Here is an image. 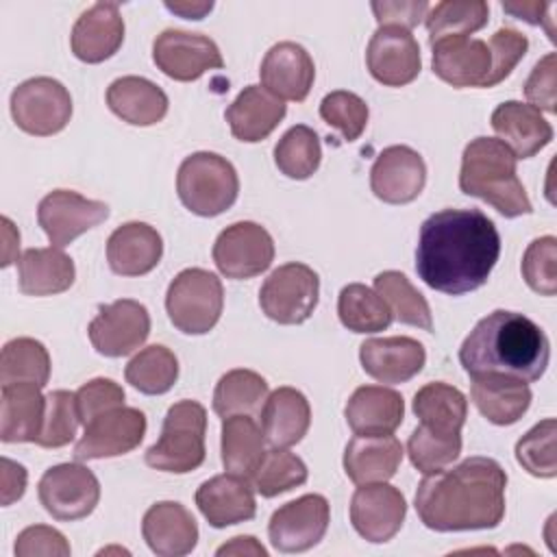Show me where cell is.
Returning a JSON list of instances; mask_svg holds the SVG:
<instances>
[{"mask_svg": "<svg viewBox=\"0 0 557 557\" xmlns=\"http://www.w3.org/2000/svg\"><path fill=\"white\" fill-rule=\"evenodd\" d=\"M500 255V235L479 209H442L418 235L416 272L435 292L461 296L485 285Z\"/></svg>", "mask_w": 557, "mask_h": 557, "instance_id": "1", "label": "cell"}, {"mask_svg": "<svg viewBox=\"0 0 557 557\" xmlns=\"http://www.w3.org/2000/svg\"><path fill=\"white\" fill-rule=\"evenodd\" d=\"M507 474L492 457H468L453 468L424 474L416 490V511L426 529H494L505 516Z\"/></svg>", "mask_w": 557, "mask_h": 557, "instance_id": "2", "label": "cell"}, {"mask_svg": "<svg viewBox=\"0 0 557 557\" xmlns=\"http://www.w3.org/2000/svg\"><path fill=\"white\" fill-rule=\"evenodd\" d=\"M548 359L546 333L524 313L507 309L481 318L459 348V361L470 376L494 372L533 383L546 372Z\"/></svg>", "mask_w": 557, "mask_h": 557, "instance_id": "3", "label": "cell"}, {"mask_svg": "<svg viewBox=\"0 0 557 557\" xmlns=\"http://www.w3.org/2000/svg\"><path fill=\"white\" fill-rule=\"evenodd\" d=\"M516 154L496 137L472 139L461 154L459 189L481 198L505 218L533 211L524 185L516 172Z\"/></svg>", "mask_w": 557, "mask_h": 557, "instance_id": "4", "label": "cell"}, {"mask_svg": "<svg viewBox=\"0 0 557 557\" xmlns=\"http://www.w3.org/2000/svg\"><path fill=\"white\" fill-rule=\"evenodd\" d=\"M207 431V411L196 400L174 403L165 418L159 440L146 450L144 459L150 468L161 472L187 474L202 466Z\"/></svg>", "mask_w": 557, "mask_h": 557, "instance_id": "5", "label": "cell"}, {"mask_svg": "<svg viewBox=\"0 0 557 557\" xmlns=\"http://www.w3.org/2000/svg\"><path fill=\"white\" fill-rule=\"evenodd\" d=\"M176 191L191 213L213 218L235 205L239 178L228 159L218 152L200 150L185 157L178 165Z\"/></svg>", "mask_w": 557, "mask_h": 557, "instance_id": "6", "label": "cell"}, {"mask_svg": "<svg viewBox=\"0 0 557 557\" xmlns=\"http://www.w3.org/2000/svg\"><path fill=\"white\" fill-rule=\"evenodd\" d=\"M224 307L222 281L202 268L181 270L165 294V311L170 322L185 335L209 333Z\"/></svg>", "mask_w": 557, "mask_h": 557, "instance_id": "7", "label": "cell"}, {"mask_svg": "<svg viewBox=\"0 0 557 557\" xmlns=\"http://www.w3.org/2000/svg\"><path fill=\"white\" fill-rule=\"evenodd\" d=\"M320 298V278L300 261L278 265L259 289L261 311L278 324H300L311 318Z\"/></svg>", "mask_w": 557, "mask_h": 557, "instance_id": "8", "label": "cell"}, {"mask_svg": "<svg viewBox=\"0 0 557 557\" xmlns=\"http://www.w3.org/2000/svg\"><path fill=\"white\" fill-rule=\"evenodd\" d=\"M11 115L24 133L48 137L67 126L72 117V96L61 81L35 76L13 89Z\"/></svg>", "mask_w": 557, "mask_h": 557, "instance_id": "9", "label": "cell"}, {"mask_svg": "<svg viewBox=\"0 0 557 557\" xmlns=\"http://www.w3.org/2000/svg\"><path fill=\"white\" fill-rule=\"evenodd\" d=\"M44 509L61 522L87 518L100 500V483L83 463H59L44 472L37 485Z\"/></svg>", "mask_w": 557, "mask_h": 557, "instance_id": "10", "label": "cell"}, {"mask_svg": "<svg viewBox=\"0 0 557 557\" xmlns=\"http://www.w3.org/2000/svg\"><path fill=\"white\" fill-rule=\"evenodd\" d=\"M274 261V239L257 222L244 220L226 226L213 244V263L226 278H252Z\"/></svg>", "mask_w": 557, "mask_h": 557, "instance_id": "11", "label": "cell"}, {"mask_svg": "<svg viewBox=\"0 0 557 557\" xmlns=\"http://www.w3.org/2000/svg\"><path fill=\"white\" fill-rule=\"evenodd\" d=\"M152 61L170 78L189 83L209 70L224 67L218 44L200 33L165 28L152 41Z\"/></svg>", "mask_w": 557, "mask_h": 557, "instance_id": "12", "label": "cell"}, {"mask_svg": "<svg viewBox=\"0 0 557 557\" xmlns=\"http://www.w3.org/2000/svg\"><path fill=\"white\" fill-rule=\"evenodd\" d=\"M329 520V500L322 494H302L272 513L268 535L281 553H305L324 537Z\"/></svg>", "mask_w": 557, "mask_h": 557, "instance_id": "13", "label": "cell"}, {"mask_svg": "<svg viewBox=\"0 0 557 557\" xmlns=\"http://www.w3.org/2000/svg\"><path fill=\"white\" fill-rule=\"evenodd\" d=\"M87 335L100 355L126 357L148 339L150 313L141 302L120 298L98 309V315L87 326Z\"/></svg>", "mask_w": 557, "mask_h": 557, "instance_id": "14", "label": "cell"}, {"mask_svg": "<svg viewBox=\"0 0 557 557\" xmlns=\"http://www.w3.org/2000/svg\"><path fill=\"white\" fill-rule=\"evenodd\" d=\"M146 435V416L137 407H115L85 424L83 437L74 446L78 461L120 457L135 450Z\"/></svg>", "mask_w": 557, "mask_h": 557, "instance_id": "15", "label": "cell"}, {"mask_svg": "<svg viewBox=\"0 0 557 557\" xmlns=\"http://www.w3.org/2000/svg\"><path fill=\"white\" fill-rule=\"evenodd\" d=\"M107 218V202L89 200L72 189H54L46 194L37 207V222L54 248H65Z\"/></svg>", "mask_w": 557, "mask_h": 557, "instance_id": "16", "label": "cell"}, {"mask_svg": "<svg viewBox=\"0 0 557 557\" xmlns=\"http://www.w3.org/2000/svg\"><path fill=\"white\" fill-rule=\"evenodd\" d=\"M405 516L407 503L403 492L385 481L363 483L350 498V522L372 544L389 542L400 531Z\"/></svg>", "mask_w": 557, "mask_h": 557, "instance_id": "17", "label": "cell"}, {"mask_svg": "<svg viewBox=\"0 0 557 557\" xmlns=\"http://www.w3.org/2000/svg\"><path fill=\"white\" fill-rule=\"evenodd\" d=\"M366 65L372 78L381 85H409L422 70L420 46L411 30L398 26H379L366 50Z\"/></svg>", "mask_w": 557, "mask_h": 557, "instance_id": "18", "label": "cell"}, {"mask_svg": "<svg viewBox=\"0 0 557 557\" xmlns=\"http://www.w3.org/2000/svg\"><path fill=\"white\" fill-rule=\"evenodd\" d=\"M424 183V159L403 144L383 148L370 170L372 194L387 205H407L416 200L422 194Z\"/></svg>", "mask_w": 557, "mask_h": 557, "instance_id": "19", "label": "cell"}, {"mask_svg": "<svg viewBox=\"0 0 557 557\" xmlns=\"http://www.w3.org/2000/svg\"><path fill=\"white\" fill-rule=\"evenodd\" d=\"M259 78L263 89H268L278 100L302 102L311 91L315 65L311 54L300 44L278 41L265 52Z\"/></svg>", "mask_w": 557, "mask_h": 557, "instance_id": "20", "label": "cell"}, {"mask_svg": "<svg viewBox=\"0 0 557 557\" xmlns=\"http://www.w3.org/2000/svg\"><path fill=\"white\" fill-rule=\"evenodd\" d=\"M359 361L366 374L379 383H407L426 363L424 346L407 335L372 337L359 346Z\"/></svg>", "mask_w": 557, "mask_h": 557, "instance_id": "21", "label": "cell"}, {"mask_svg": "<svg viewBox=\"0 0 557 557\" xmlns=\"http://www.w3.org/2000/svg\"><path fill=\"white\" fill-rule=\"evenodd\" d=\"M433 50V74L444 83L461 87H483L492 57L483 39L474 37H444L431 44Z\"/></svg>", "mask_w": 557, "mask_h": 557, "instance_id": "22", "label": "cell"}, {"mask_svg": "<svg viewBox=\"0 0 557 557\" xmlns=\"http://www.w3.org/2000/svg\"><path fill=\"white\" fill-rule=\"evenodd\" d=\"M196 505L213 529L252 520L257 513L255 487L250 479L231 472L205 481L196 490Z\"/></svg>", "mask_w": 557, "mask_h": 557, "instance_id": "23", "label": "cell"}, {"mask_svg": "<svg viewBox=\"0 0 557 557\" xmlns=\"http://www.w3.org/2000/svg\"><path fill=\"white\" fill-rule=\"evenodd\" d=\"M122 41L124 17L115 2H96L85 9L70 35L74 57L85 63H102L120 50Z\"/></svg>", "mask_w": 557, "mask_h": 557, "instance_id": "24", "label": "cell"}, {"mask_svg": "<svg viewBox=\"0 0 557 557\" xmlns=\"http://www.w3.org/2000/svg\"><path fill=\"white\" fill-rule=\"evenodd\" d=\"M141 535L154 555L183 557L196 548L198 524L181 503L161 500L144 513Z\"/></svg>", "mask_w": 557, "mask_h": 557, "instance_id": "25", "label": "cell"}, {"mask_svg": "<svg viewBox=\"0 0 557 557\" xmlns=\"http://www.w3.org/2000/svg\"><path fill=\"white\" fill-rule=\"evenodd\" d=\"M490 122L498 139L516 154V159H531L553 139V126L544 115L520 100L500 102L492 111Z\"/></svg>", "mask_w": 557, "mask_h": 557, "instance_id": "26", "label": "cell"}, {"mask_svg": "<svg viewBox=\"0 0 557 557\" xmlns=\"http://www.w3.org/2000/svg\"><path fill=\"white\" fill-rule=\"evenodd\" d=\"M163 255L159 231L146 222H126L107 239L109 268L120 276H141L157 268Z\"/></svg>", "mask_w": 557, "mask_h": 557, "instance_id": "27", "label": "cell"}, {"mask_svg": "<svg viewBox=\"0 0 557 557\" xmlns=\"http://www.w3.org/2000/svg\"><path fill=\"white\" fill-rule=\"evenodd\" d=\"M344 418L355 435H389L403 424L405 400L396 389L361 385L350 394Z\"/></svg>", "mask_w": 557, "mask_h": 557, "instance_id": "28", "label": "cell"}, {"mask_svg": "<svg viewBox=\"0 0 557 557\" xmlns=\"http://www.w3.org/2000/svg\"><path fill=\"white\" fill-rule=\"evenodd\" d=\"M470 396L481 416L498 426L518 422L531 405V387L527 381L507 374H474Z\"/></svg>", "mask_w": 557, "mask_h": 557, "instance_id": "29", "label": "cell"}, {"mask_svg": "<svg viewBox=\"0 0 557 557\" xmlns=\"http://www.w3.org/2000/svg\"><path fill=\"white\" fill-rule=\"evenodd\" d=\"M287 107L261 85L244 87L228 104L224 117L235 139L255 144L265 139L285 117Z\"/></svg>", "mask_w": 557, "mask_h": 557, "instance_id": "30", "label": "cell"}, {"mask_svg": "<svg viewBox=\"0 0 557 557\" xmlns=\"http://www.w3.org/2000/svg\"><path fill=\"white\" fill-rule=\"evenodd\" d=\"M311 424V407L296 387H276L261 407L263 437L272 448H289L298 444Z\"/></svg>", "mask_w": 557, "mask_h": 557, "instance_id": "31", "label": "cell"}, {"mask_svg": "<svg viewBox=\"0 0 557 557\" xmlns=\"http://www.w3.org/2000/svg\"><path fill=\"white\" fill-rule=\"evenodd\" d=\"M403 444L389 435H355L344 450V472L357 483H379L396 474L403 461Z\"/></svg>", "mask_w": 557, "mask_h": 557, "instance_id": "32", "label": "cell"}, {"mask_svg": "<svg viewBox=\"0 0 557 557\" xmlns=\"http://www.w3.org/2000/svg\"><path fill=\"white\" fill-rule=\"evenodd\" d=\"M46 396L35 383L2 385L0 400V440L4 444L37 442L44 424Z\"/></svg>", "mask_w": 557, "mask_h": 557, "instance_id": "33", "label": "cell"}, {"mask_svg": "<svg viewBox=\"0 0 557 557\" xmlns=\"http://www.w3.org/2000/svg\"><path fill=\"white\" fill-rule=\"evenodd\" d=\"M109 109L133 126H152L168 113L165 91L144 76H120L107 89Z\"/></svg>", "mask_w": 557, "mask_h": 557, "instance_id": "34", "label": "cell"}, {"mask_svg": "<svg viewBox=\"0 0 557 557\" xmlns=\"http://www.w3.org/2000/svg\"><path fill=\"white\" fill-rule=\"evenodd\" d=\"M74 261L61 248H28L17 259V283L26 296H52L72 287Z\"/></svg>", "mask_w": 557, "mask_h": 557, "instance_id": "35", "label": "cell"}, {"mask_svg": "<svg viewBox=\"0 0 557 557\" xmlns=\"http://www.w3.org/2000/svg\"><path fill=\"white\" fill-rule=\"evenodd\" d=\"M413 413L420 424L437 435H461L468 416V400L461 389L435 381L420 387L413 396Z\"/></svg>", "mask_w": 557, "mask_h": 557, "instance_id": "36", "label": "cell"}, {"mask_svg": "<svg viewBox=\"0 0 557 557\" xmlns=\"http://www.w3.org/2000/svg\"><path fill=\"white\" fill-rule=\"evenodd\" d=\"M263 429L248 413H237L222 418V466L226 472L250 479L257 466L261 463L263 448Z\"/></svg>", "mask_w": 557, "mask_h": 557, "instance_id": "37", "label": "cell"}, {"mask_svg": "<svg viewBox=\"0 0 557 557\" xmlns=\"http://www.w3.org/2000/svg\"><path fill=\"white\" fill-rule=\"evenodd\" d=\"M268 398V381L255 370L235 368L220 376L213 392V411L220 418L261 411Z\"/></svg>", "mask_w": 557, "mask_h": 557, "instance_id": "38", "label": "cell"}, {"mask_svg": "<svg viewBox=\"0 0 557 557\" xmlns=\"http://www.w3.org/2000/svg\"><path fill=\"white\" fill-rule=\"evenodd\" d=\"M339 322L352 333H379L385 331L394 315L387 302L363 283H348L337 298Z\"/></svg>", "mask_w": 557, "mask_h": 557, "instance_id": "39", "label": "cell"}, {"mask_svg": "<svg viewBox=\"0 0 557 557\" xmlns=\"http://www.w3.org/2000/svg\"><path fill=\"white\" fill-rule=\"evenodd\" d=\"M374 292L387 302L392 315L422 331H433V315L426 298L398 270H385L374 276Z\"/></svg>", "mask_w": 557, "mask_h": 557, "instance_id": "40", "label": "cell"}, {"mask_svg": "<svg viewBox=\"0 0 557 557\" xmlns=\"http://www.w3.org/2000/svg\"><path fill=\"white\" fill-rule=\"evenodd\" d=\"M490 7L483 0H444L429 9L424 22L429 44L444 37H470L487 24Z\"/></svg>", "mask_w": 557, "mask_h": 557, "instance_id": "41", "label": "cell"}, {"mask_svg": "<svg viewBox=\"0 0 557 557\" xmlns=\"http://www.w3.org/2000/svg\"><path fill=\"white\" fill-rule=\"evenodd\" d=\"M126 381L148 396H159L172 389L178 379V359L176 355L161 346L152 344L141 348L124 370Z\"/></svg>", "mask_w": 557, "mask_h": 557, "instance_id": "42", "label": "cell"}, {"mask_svg": "<svg viewBox=\"0 0 557 557\" xmlns=\"http://www.w3.org/2000/svg\"><path fill=\"white\" fill-rule=\"evenodd\" d=\"M50 379V355L33 337H15L4 344L0 355V383H35L44 387Z\"/></svg>", "mask_w": 557, "mask_h": 557, "instance_id": "43", "label": "cell"}, {"mask_svg": "<svg viewBox=\"0 0 557 557\" xmlns=\"http://www.w3.org/2000/svg\"><path fill=\"white\" fill-rule=\"evenodd\" d=\"M322 161V146L318 133L307 124L292 126L274 146V163L281 174L294 181L313 176Z\"/></svg>", "mask_w": 557, "mask_h": 557, "instance_id": "44", "label": "cell"}, {"mask_svg": "<svg viewBox=\"0 0 557 557\" xmlns=\"http://www.w3.org/2000/svg\"><path fill=\"white\" fill-rule=\"evenodd\" d=\"M309 476V470L305 461L289 453L287 448H272L265 450L261 463L250 476V483L257 494L263 498H274L283 492H289L298 485H302Z\"/></svg>", "mask_w": 557, "mask_h": 557, "instance_id": "45", "label": "cell"}, {"mask_svg": "<svg viewBox=\"0 0 557 557\" xmlns=\"http://www.w3.org/2000/svg\"><path fill=\"white\" fill-rule=\"evenodd\" d=\"M557 420L546 418L529 429L516 444L518 463L533 476L553 479L557 476V455H555Z\"/></svg>", "mask_w": 557, "mask_h": 557, "instance_id": "46", "label": "cell"}, {"mask_svg": "<svg viewBox=\"0 0 557 557\" xmlns=\"http://www.w3.org/2000/svg\"><path fill=\"white\" fill-rule=\"evenodd\" d=\"M81 424L76 409V394L67 389H54L46 396V411L37 446L41 448H61L70 444Z\"/></svg>", "mask_w": 557, "mask_h": 557, "instance_id": "47", "label": "cell"}, {"mask_svg": "<svg viewBox=\"0 0 557 557\" xmlns=\"http://www.w3.org/2000/svg\"><path fill=\"white\" fill-rule=\"evenodd\" d=\"M461 453V435H437L422 424L413 429L407 442V455L422 474L437 472L450 466Z\"/></svg>", "mask_w": 557, "mask_h": 557, "instance_id": "48", "label": "cell"}, {"mask_svg": "<svg viewBox=\"0 0 557 557\" xmlns=\"http://www.w3.org/2000/svg\"><path fill=\"white\" fill-rule=\"evenodd\" d=\"M320 117L329 126L337 128L346 141H355L368 126L370 109L361 96L346 89H337L322 98Z\"/></svg>", "mask_w": 557, "mask_h": 557, "instance_id": "49", "label": "cell"}, {"mask_svg": "<svg viewBox=\"0 0 557 557\" xmlns=\"http://www.w3.org/2000/svg\"><path fill=\"white\" fill-rule=\"evenodd\" d=\"M522 276L527 285L542 294L555 296L557 292V239L553 235H544L533 239L522 257Z\"/></svg>", "mask_w": 557, "mask_h": 557, "instance_id": "50", "label": "cell"}, {"mask_svg": "<svg viewBox=\"0 0 557 557\" xmlns=\"http://www.w3.org/2000/svg\"><path fill=\"white\" fill-rule=\"evenodd\" d=\"M490 57H492V67H490V76L485 81L483 87H494L498 83H503L511 70L520 63V59L527 54L529 50V39L518 33L516 28H498L492 39H490Z\"/></svg>", "mask_w": 557, "mask_h": 557, "instance_id": "51", "label": "cell"}, {"mask_svg": "<svg viewBox=\"0 0 557 557\" xmlns=\"http://www.w3.org/2000/svg\"><path fill=\"white\" fill-rule=\"evenodd\" d=\"M124 405V389L113 379H91L76 392V409L83 424L91 422L96 416L122 407Z\"/></svg>", "mask_w": 557, "mask_h": 557, "instance_id": "52", "label": "cell"}, {"mask_svg": "<svg viewBox=\"0 0 557 557\" xmlns=\"http://www.w3.org/2000/svg\"><path fill=\"white\" fill-rule=\"evenodd\" d=\"M13 550L17 557H67L72 548L61 531L48 524H33L17 533Z\"/></svg>", "mask_w": 557, "mask_h": 557, "instance_id": "53", "label": "cell"}, {"mask_svg": "<svg viewBox=\"0 0 557 557\" xmlns=\"http://www.w3.org/2000/svg\"><path fill=\"white\" fill-rule=\"evenodd\" d=\"M555 74H557V54L548 52L546 57H542L527 83H524V96L531 102V107H535L537 111H548L555 113L557 111V96H555Z\"/></svg>", "mask_w": 557, "mask_h": 557, "instance_id": "54", "label": "cell"}, {"mask_svg": "<svg viewBox=\"0 0 557 557\" xmlns=\"http://www.w3.org/2000/svg\"><path fill=\"white\" fill-rule=\"evenodd\" d=\"M370 7L379 26H398L405 30L418 26L431 9V4L424 0L420 2L418 0H396V2L383 0V2H372Z\"/></svg>", "mask_w": 557, "mask_h": 557, "instance_id": "55", "label": "cell"}, {"mask_svg": "<svg viewBox=\"0 0 557 557\" xmlns=\"http://www.w3.org/2000/svg\"><path fill=\"white\" fill-rule=\"evenodd\" d=\"M555 4L550 2H529V0H518V2H503V11L518 17V20H524L533 26H544L550 41H555V28H553V17L548 15V11H553Z\"/></svg>", "mask_w": 557, "mask_h": 557, "instance_id": "56", "label": "cell"}, {"mask_svg": "<svg viewBox=\"0 0 557 557\" xmlns=\"http://www.w3.org/2000/svg\"><path fill=\"white\" fill-rule=\"evenodd\" d=\"M0 463H2V505L9 507L11 503L24 496L28 474L22 463L11 461L9 457H2Z\"/></svg>", "mask_w": 557, "mask_h": 557, "instance_id": "57", "label": "cell"}, {"mask_svg": "<svg viewBox=\"0 0 557 557\" xmlns=\"http://www.w3.org/2000/svg\"><path fill=\"white\" fill-rule=\"evenodd\" d=\"M215 553L218 555H257V557L268 555V550L252 535H237L228 544H222Z\"/></svg>", "mask_w": 557, "mask_h": 557, "instance_id": "58", "label": "cell"}, {"mask_svg": "<svg viewBox=\"0 0 557 557\" xmlns=\"http://www.w3.org/2000/svg\"><path fill=\"white\" fill-rule=\"evenodd\" d=\"M165 9L172 13H178L187 20H202L205 13L213 9V2H165Z\"/></svg>", "mask_w": 557, "mask_h": 557, "instance_id": "59", "label": "cell"}]
</instances>
